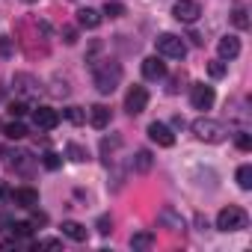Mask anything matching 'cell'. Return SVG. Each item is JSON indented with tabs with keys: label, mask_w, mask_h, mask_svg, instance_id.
I'll list each match as a JSON object with an SVG mask.
<instances>
[{
	"label": "cell",
	"mask_w": 252,
	"mask_h": 252,
	"mask_svg": "<svg viewBox=\"0 0 252 252\" xmlns=\"http://www.w3.org/2000/svg\"><path fill=\"white\" fill-rule=\"evenodd\" d=\"M65 119L74 122V125H83V122H86V113H83L80 107H68V110H65Z\"/></svg>",
	"instance_id": "cell-24"
},
{
	"label": "cell",
	"mask_w": 252,
	"mask_h": 252,
	"mask_svg": "<svg viewBox=\"0 0 252 252\" xmlns=\"http://www.w3.org/2000/svg\"><path fill=\"white\" fill-rule=\"evenodd\" d=\"M86 119H89V125H92V128H107V125H110V107H104V104H95V107H89Z\"/></svg>",
	"instance_id": "cell-12"
},
{
	"label": "cell",
	"mask_w": 252,
	"mask_h": 252,
	"mask_svg": "<svg viewBox=\"0 0 252 252\" xmlns=\"http://www.w3.org/2000/svg\"><path fill=\"white\" fill-rule=\"evenodd\" d=\"M231 24H234L237 30H246V27H249V12H246L243 6H237V9L231 12Z\"/></svg>",
	"instance_id": "cell-22"
},
{
	"label": "cell",
	"mask_w": 252,
	"mask_h": 252,
	"mask_svg": "<svg viewBox=\"0 0 252 252\" xmlns=\"http://www.w3.org/2000/svg\"><path fill=\"white\" fill-rule=\"evenodd\" d=\"M15 86H18L24 95H36V92H39V80L30 77V74H15Z\"/></svg>",
	"instance_id": "cell-16"
},
{
	"label": "cell",
	"mask_w": 252,
	"mask_h": 252,
	"mask_svg": "<svg viewBox=\"0 0 252 252\" xmlns=\"http://www.w3.org/2000/svg\"><path fill=\"white\" fill-rule=\"evenodd\" d=\"M0 98H3V92H0Z\"/></svg>",
	"instance_id": "cell-36"
},
{
	"label": "cell",
	"mask_w": 252,
	"mask_h": 252,
	"mask_svg": "<svg viewBox=\"0 0 252 252\" xmlns=\"http://www.w3.org/2000/svg\"><path fill=\"white\" fill-rule=\"evenodd\" d=\"M237 184H240V190H252V166L249 163H243L237 169Z\"/></svg>",
	"instance_id": "cell-21"
},
{
	"label": "cell",
	"mask_w": 252,
	"mask_h": 252,
	"mask_svg": "<svg viewBox=\"0 0 252 252\" xmlns=\"http://www.w3.org/2000/svg\"><path fill=\"white\" fill-rule=\"evenodd\" d=\"M21 3H36V0H21Z\"/></svg>",
	"instance_id": "cell-35"
},
{
	"label": "cell",
	"mask_w": 252,
	"mask_h": 252,
	"mask_svg": "<svg viewBox=\"0 0 252 252\" xmlns=\"http://www.w3.org/2000/svg\"><path fill=\"white\" fill-rule=\"evenodd\" d=\"M214 89L211 86H205V83H196L193 89H190V101H193V107L196 110H211L214 107Z\"/></svg>",
	"instance_id": "cell-7"
},
{
	"label": "cell",
	"mask_w": 252,
	"mask_h": 252,
	"mask_svg": "<svg viewBox=\"0 0 252 252\" xmlns=\"http://www.w3.org/2000/svg\"><path fill=\"white\" fill-rule=\"evenodd\" d=\"M152 163H155L152 152H149V149H140V152H137V158H134V169H137V172H149V169H152Z\"/></svg>",
	"instance_id": "cell-18"
},
{
	"label": "cell",
	"mask_w": 252,
	"mask_h": 252,
	"mask_svg": "<svg viewBox=\"0 0 252 252\" xmlns=\"http://www.w3.org/2000/svg\"><path fill=\"white\" fill-rule=\"evenodd\" d=\"M155 246V234L152 231H137L134 237H131V249L134 252H146V249H152Z\"/></svg>",
	"instance_id": "cell-15"
},
{
	"label": "cell",
	"mask_w": 252,
	"mask_h": 252,
	"mask_svg": "<svg viewBox=\"0 0 252 252\" xmlns=\"http://www.w3.org/2000/svg\"><path fill=\"white\" fill-rule=\"evenodd\" d=\"M149 137H152V143H158V146H163V149L175 146V134L166 128L163 122H152V125H149Z\"/></svg>",
	"instance_id": "cell-8"
},
{
	"label": "cell",
	"mask_w": 252,
	"mask_h": 252,
	"mask_svg": "<svg viewBox=\"0 0 252 252\" xmlns=\"http://www.w3.org/2000/svg\"><path fill=\"white\" fill-rule=\"evenodd\" d=\"M60 163H63V160H60V155H54V152H48V155H45V166H48V169H57Z\"/></svg>",
	"instance_id": "cell-33"
},
{
	"label": "cell",
	"mask_w": 252,
	"mask_h": 252,
	"mask_svg": "<svg viewBox=\"0 0 252 252\" xmlns=\"http://www.w3.org/2000/svg\"><path fill=\"white\" fill-rule=\"evenodd\" d=\"M98 231L101 234H110L113 231V220L110 217H98Z\"/></svg>",
	"instance_id": "cell-30"
},
{
	"label": "cell",
	"mask_w": 252,
	"mask_h": 252,
	"mask_svg": "<svg viewBox=\"0 0 252 252\" xmlns=\"http://www.w3.org/2000/svg\"><path fill=\"white\" fill-rule=\"evenodd\" d=\"M9 113H12L15 119H21V116L27 113V104H24V101H12V104H9Z\"/></svg>",
	"instance_id": "cell-28"
},
{
	"label": "cell",
	"mask_w": 252,
	"mask_h": 252,
	"mask_svg": "<svg viewBox=\"0 0 252 252\" xmlns=\"http://www.w3.org/2000/svg\"><path fill=\"white\" fill-rule=\"evenodd\" d=\"M63 234L65 237H71V240H86V228L80 225V222H74V220H68V222H63Z\"/></svg>",
	"instance_id": "cell-17"
},
{
	"label": "cell",
	"mask_w": 252,
	"mask_h": 252,
	"mask_svg": "<svg viewBox=\"0 0 252 252\" xmlns=\"http://www.w3.org/2000/svg\"><path fill=\"white\" fill-rule=\"evenodd\" d=\"M160 222H163V225H169L172 231H181V228H184L181 217H175V214H172V208H163V211H160Z\"/></svg>",
	"instance_id": "cell-19"
},
{
	"label": "cell",
	"mask_w": 252,
	"mask_h": 252,
	"mask_svg": "<svg viewBox=\"0 0 252 252\" xmlns=\"http://www.w3.org/2000/svg\"><path fill=\"white\" fill-rule=\"evenodd\" d=\"M12 231H15L18 237H30V234H33V222H15Z\"/></svg>",
	"instance_id": "cell-27"
},
{
	"label": "cell",
	"mask_w": 252,
	"mask_h": 252,
	"mask_svg": "<svg viewBox=\"0 0 252 252\" xmlns=\"http://www.w3.org/2000/svg\"><path fill=\"white\" fill-rule=\"evenodd\" d=\"M158 54H163L169 60H184L187 57V45L181 42V36L163 33V36H158Z\"/></svg>",
	"instance_id": "cell-4"
},
{
	"label": "cell",
	"mask_w": 252,
	"mask_h": 252,
	"mask_svg": "<svg viewBox=\"0 0 252 252\" xmlns=\"http://www.w3.org/2000/svg\"><path fill=\"white\" fill-rule=\"evenodd\" d=\"M33 122H36V128H42V131H54L57 125H60V113L51 110V107H39L33 113Z\"/></svg>",
	"instance_id": "cell-9"
},
{
	"label": "cell",
	"mask_w": 252,
	"mask_h": 252,
	"mask_svg": "<svg viewBox=\"0 0 252 252\" xmlns=\"http://www.w3.org/2000/svg\"><path fill=\"white\" fill-rule=\"evenodd\" d=\"M143 74H146L149 80H160V77L166 74L163 60H160V57H146V60H143Z\"/></svg>",
	"instance_id": "cell-11"
},
{
	"label": "cell",
	"mask_w": 252,
	"mask_h": 252,
	"mask_svg": "<svg viewBox=\"0 0 252 252\" xmlns=\"http://www.w3.org/2000/svg\"><path fill=\"white\" fill-rule=\"evenodd\" d=\"M36 246H45V249H60V240H39Z\"/></svg>",
	"instance_id": "cell-34"
},
{
	"label": "cell",
	"mask_w": 252,
	"mask_h": 252,
	"mask_svg": "<svg viewBox=\"0 0 252 252\" xmlns=\"http://www.w3.org/2000/svg\"><path fill=\"white\" fill-rule=\"evenodd\" d=\"M146 104H149V92H146V86H134V89L128 92V98H125V110H128L131 116H140V113L146 110Z\"/></svg>",
	"instance_id": "cell-6"
},
{
	"label": "cell",
	"mask_w": 252,
	"mask_h": 252,
	"mask_svg": "<svg viewBox=\"0 0 252 252\" xmlns=\"http://www.w3.org/2000/svg\"><path fill=\"white\" fill-rule=\"evenodd\" d=\"M3 134H6L9 140H24V137H27V128H24L21 122H9L6 128H3Z\"/></svg>",
	"instance_id": "cell-20"
},
{
	"label": "cell",
	"mask_w": 252,
	"mask_h": 252,
	"mask_svg": "<svg viewBox=\"0 0 252 252\" xmlns=\"http://www.w3.org/2000/svg\"><path fill=\"white\" fill-rule=\"evenodd\" d=\"M77 24L80 27H86V30H95L98 24H101V12L98 9H77Z\"/></svg>",
	"instance_id": "cell-14"
},
{
	"label": "cell",
	"mask_w": 252,
	"mask_h": 252,
	"mask_svg": "<svg viewBox=\"0 0 252 252\" xmlns=\"http://www.w3.org/2000/svg\"><path fill=\"white\" fill-rule=\"evenodd\" d=\"M172 15H175L181 24H193V21H199V15H202V6L196 3V0H175Z\"/></svg>",
	"instance_id": "cell-5"
},
{
	"label": "cell",
	"mask_w": 252,
	"mask_h": 252,
	"mask_svg": "<svg viewBox=\"0 0 252 252\" xmlns=\"http://www.w3.org/2000/svg\"><path fill=\"white\" fill-rule=\"evenodd\" d=\"M12 202L18 208H36L39 205V193L33 187H18V190H12Z\"/></svg>",
	"instance_id": "cell-10"
},
{
	"label": "cell",
	"mask_w": 252,
	"mask_h": 252,
	"mask_svg": "<svg viewBox=\"0 0 252 252\" xmlns=\"http://www.w3.org/2000/svg\"><path fill=\"white\" fill-rule=\"evenodd\" d=\"M208 74H211V77H225V63H222V60H214V63L208 65Z\"/></svg>",
	"instance_id": "cell-25"
},
{
	"label": "cell",
	"mask_w": 252,
	"mask_h": 252,
	"mask_svg": "<svg viewBox=\"0 0 252 252\" xmlns=\"http://www.w3.org/2000/svg\"><path fill=\"white\" fill-rule=\"evenodd\" d=\"M119 80H122V65L119 63H98L95 65V86H98V92L101 95H110L116 86H119Z\"/></svg>",
	"instance_id": "cell-1"
},
{
	"label": "cell",
	"mask_w": 252,
	"mask_h": 252,
	"mask_svg": "<svg viewBox=\"0 0 252 252\" xmlns=\"http://www.w3.org/2000/svg\"><path fill=\"white\" fill-rule=\"evenodd\" d=\"M65 152H68V158H71L74 163H83V160H86V152H83L80 146H74V143H71V146H68Z\"/></svg>",
	"instance_id": "cell-26"
},
{
	"label": "cell",
	"mask_w": 252,
	"mask_h": 252,
	"mask_svg": "<svg viewBox=\"0 0 252 252\" xmlns=\"http://www.w3.org/2000/svg\"><path fill=\"white\" fill-rule=\"evenodd\" d=\"M217 51H220L222 60H234V57L240 54V42H237L234 36H222V39L217 42Z\"/></svg>",
	"instance_id": "cell-13"
},
{
	"label": "cell",
	"mask_w": 252,
	"mask_h": 252,
	"mask_svg": "<svg viewBox=\"0 0 252 252\" xmlns=\"http://www.w3.org/2000/svg\"><path fill=\"white\" fill-rule=\"evenodd\" d=\"M234 143H237V149H240V152H249V149H252L249 134H237V140H234Z\"/></svg>",
	"instance_id": "cell-29"
},
{
	"label": "cell",
	"mask_w": 252,
	"mask_h": 252,
	"mask_svg": "<svg viewBox=\"0 0 252 252\" xmlns=\"http://www.w3.org/2000/svg\"><path fill=\"white\" fill-rule=\"evenodd\" d=\"M63 42H65V45H74V42H77V30H74V27H65V30H63Z\"/></svg>",
	"instance_id": "cell-32"
},
{
	"label": "cell",
	"mask_w": 252,
	"mask_h": 252,
	"mask_svg": "<svg viewBox=\"0 0 252 252\" xmlns=\"http://www.w3.org/2000/svg\"><path fill=\"white\" fill-rule=\"evenodd\" d=\"M0 57H12V39L9 36L0 39Z\"/></svg>",
	"instance_id": "cell-31"
},
{
	"label": "cell",
	"mask_w": 252,
	"mask_h": 252,
	"mask_svg": "<svg viewBox=\"0 0 252 252\" xmlns=\"http://www.w3.org/2000/svg\"><path fill=\"white\" fill-rule=\"evenodd\" d=\"M217 228L220 231H240V228H246V211H240V208H222L220 214H217Z\"/></svg>",
	"instance_id": "cell-3"
},
{
	"label": "cell",
	"mask_w": 252,
	"mask_h": 252,
	"mask_svg": "<svg viewBox=\"0 0 252 252\" xmlns=\"http://www.w3.org/2000/svg\"><path fill=\"white\" fill-rule=\"evenodd\" d=\"M193 134H196L202 143H222V140L228 137V131L222 128L220 122H214V119H196V122H193Z\"/></svg>",
	"instance_id": "cell-2"
},
{
	"label": "cell",
	"mask_w": 252,
	"mask_h": 252,
	"mask_svg": "<svg viewBox=\"0 0 252 252\" xmlns=\"http://www.w3.org/2000/svg\"><path fill=\"white\" fill-rule=\"evenodd\" d=\"M104 15H110V18H122V15H125V6H122V3H116V0H107Z\"/></svg>",
	"instance_id": "cell-23"
}]
</instances>
